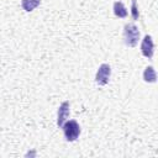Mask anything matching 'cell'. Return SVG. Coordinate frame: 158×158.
Segmentation results:
<instances>
[{
	"instance_id": "cell-3",
	"label": "cell",
	"mask_w": 158,
	"mask_h": 158,
	"mask_svg": "<svg viewBox=\"0 0 158 158\" xmlns=\"http://www.w3.org/2000/svg\"><path fill=\"white\" fill-rule=\"evenodd\" d=\"M110 75H111V67L107 64V63H102L98 72H96V75H95V81L98 85H106L109 79H110Z\"/></svg>"
},
{
	"instance_id": "cell-1",
	"label": "cell",
	"mask_w": 158,
	"mask_h": 158,
	"mask_svg": "<svg viewBox=\"0 0 158 158\" xmlns=\"http://www.w3.org/2000/svg\"><path fill=\"white\" fill-rule=\"evenodd\" d=\"M123 40L125 44L128 47H135L139 40V31L135 23H126L123 27Z\"/></svg>"
},
{
	"instance_id": "cell-4",
	"label": "cell",
	"mask_w": 158,
	"mask_h": 158,
	"mask_svg": "<svg viewBox=\"0 0 158 158\" xmlns=\"http://www.w3.org/2000/svg\"><path fill=\"white\" fill-rule=\"evenodd\" d=\"M141 52L144 57L147 58H152L153 57V52H154V46H153V41L152 37L149 35H146L144 38L142 40V44H141Z\"/></svg>"
},
{
	"instance_id": "cell-2",
	"label": "cell",
	"mask_w": 158,
	"mask_h": 158,
	"mask_svg": "<svg viewBox=\"0 0 158 158\" xmlns=\"http://www.w3.org/2000/svg\"><path fill=\"white\" fill-rule=\"evenodd\" d=\"M62 128H63L65 139L69 141V142L75 141V139L79 137V135H80V127H79V123H78L75 120L65 121V122L63 123Z\"/></svg>"
},
{
	"instance_id": "cell-7",
	"label": "cell",
	"mask_w": 158,
	"mask_h": 158,
	"mask_svg": "<svg viewBox=\"0 0 158 158\" xmlns=\"http://www.w3.org/2000/svg\"><path fill=\"white\" fill-rule=\"evenodd\" d=\"M40 4H41V0H22V1H21L22 9H23L25 11H27V12L35 10Z\"/></svg>"
},
{
	"instance_id": "cell-9",
	"label": "cell",
	"mask_w": 158,
	"mask_h": 158,
	"mask_svg": "<svg viewBox=\"0 0 158 158\" xmlns=\"http://www.w3.org/2000/svg\"><path fill=\"white\" fill-rule=\"evenodd\" d=\"M131 14H132V19L133 20H137L138 19V9H137V4H136V0H132V6H131Z\"/></svg>"
},
{
	"instance_id": "cell-5",
	"label": "cell",
	"mask_w": 158,
	"mask_h": 158,
	"mask_svg": "<svg viewBox=\"0 0 158 158\" xmlns=\"http://www.w3.org/2000/svg\"><path fill=\"white\" fill-rule=\"evenodd\" d=\"M69 116V102L68 101H64L60 104L59 109H58V116H57V125L58 127H62L63 123L67 121Z\"/></svg>"
},
{
	"instance_id": "cell-6",
	"label": "cell",
	"mask_w": 158,
	"mask_h": 158,
	"mask_svg": "<svg viewBox=\"0 0 158 158\" xmlns=\"http://www.w3.org/2000/svg\"><path fill=\"white\" fill-rule=\"evenodd\" d=\"M114 14L117 16V17H126L127 16V10L125 7V5L120 1H115L114 2Z\"/></svg>"
},
{
	"instance_id": "cell-8",
	"label": "cell",
	"mask_w": 158,
	"mask_h": 158,
	"mask_svg": "<svg viewBox=\"0 0 158 158\" xmlns=\"http://www.w3.org/2000/svg\"><path fill=\"white\" fill-rule=\"evenodd\" d=\"M143 79L144 81L147 83H154L156 79H157V74H156V70L153 67H147L144 73H143Z\"/></svg>"
}]
</instances>
